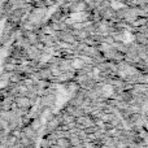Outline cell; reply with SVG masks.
<instances>
[{"label": "cell", "mask_w": 148, "mask_h": 148, "mask_svg": "<svg viewBox=\"0 0 148 148\" xmlns=\"http://www.w3.org/2000/svg\"><path fill=\"white\" fill-rule=\"evenodd\" d=\"M101 91H103V95H104L105 97H110L113 95V92H114V88H113L112 84H104Z\"/></svg>", "instance_id": "cell-2"}, {"label": "cell", "mask_w": 148, "mask_h": 148, "mask_svg": "<svg viewBox=\"0 0 148 148\" xmlns=\"http://www.w3.org/2000/svg\"><path fill=\"white\" fill-rule=\"evenodd\" d=\"M122 40H123V43H131V42H134V35L130 31H125L122 34Z\"/></svg>", "instance_id": "cell-3"}, {"label": "cell", "mask_w": 148, "mask_h": 148, "mask_svg": "<svg viewBox=\"0 0 148 148\" xmlns=\"http://www.w3.org/2000/svg\"><path fill=\"white\" fill-rule=\"evenodd\" d=\"M83 66V61H81V60H74L73 61V68H75V69H79V68Z\"/></svg>", "instance_id": "cell-5"}, {"label": "cell", "mask_w": 148, "mask_h": 148, "mask_svg": "<svg viewBox=\"0 0 148 148\" xmlns=\"http://www.w3.org/2000/svg\"><path fill=\"white\" fill-rule=\"evenodd\" d=\"M84 18V13H74L72 14V18L69 20V22H74V21H82Z\"/></svg>", "instance_id": "cell-4"}, {"label": "cell", "mask_w": 148, "mask_h": 148, "mask_svg": "<svg viewBox=\"0 0 148 148\" xmlns=\"http://www.w3.org/2000/svg\"><path fill=\"white\" fill-rule=\"evenodd\" d=\"M125 5L122 4V3H120V1H113L112 3V8L113 9H121V8H123Z\"/></svg>", "instance_id": "cell-6"}, {"label": "cell", "mask_w": 148, "mask_h": 148, "mask_svg": "<svg viewBox=\"0 0 148 148\" xmlns=\"http://www.w3.org/2000/svg\"><path fill=\"white\" fill-rule=\"evenodd\" d=\"M77 86L75 84H70L69 86V91L64 87H60L57 91V99H56V107H55V112H59V109L70 99V96L75 92Z\"/></svg>", "instance_id": "cell-1"}]
</instances>
